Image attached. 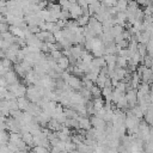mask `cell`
I'll use <instances>...</instances> for the list:
<instances>
[{"label":"cell","mask_w":153,"mask_h":153,"mask_svg":"<svg viewBox=\"0 0 153 153\" xmlns=\"http://www.w3.org/2000/svg\"><path fill=\"white\" fill-rule=\"evenodd\" d=\"M71 4H72V6H71V8H69L71 18L78 20L81 16H84V11H82V8L78 5V1H76V2H75V1H71Z\"/></svg>","instance_id":"1"},{"label":"cell","mask_w":153,"mask_h":153,"mask_svg":"<svg viewBox=\"0 0 153 153\" xmlns=\"http://www.w3.org/2000/svg\"><path fill=\"white\" fill-rule=\"evenodd\" d=\"M67 84L69 85V87H71L72 90H74V91H76V92H79V91L82 88V81H81V79H79L78 76H75V75H73V74H72L71 79L68 80Z\"/></svg>","instance_id":"2"},{"label":"cell","mask_w":153,"mask_h":153,"mask_svg":"<svg viewBox=\"0 0 153 153\" xmlns=\"http://www.w3.org/2000/svg\"><path fill=\"white\" fill-rule=\"evenodd\" d=\"M90 120H91V124L93 128H96V129H105L106 128V122L104 120L98 118L96 116H91Z\"/></svg>","instance_id":"3"},{"label":"cell","mask_w":153,"mask_h":153,"mask_svg":"<svg viewBox=\"0 0 153 153\" xmlns=\"http://www.w3.org/2000/svg\"><path fill=\"white\" fill-rule=\"evenodd\" d=\"M78 121H79V127H80V129L87 131V130H90V129L92 128L91 120H90L88 117H82V116H80Z\"/></svg>","instance_id":"4"},{"label":"cell","mask_w":153,"mask_h":153,"mask_svg":"<svg viewBox=\"0 0 153 153\" xmlns=\"http://www.w3.org/2000/svg\"><path fill=\"white\" fill-rule=\"evenodd\" d=\"M17 75H18V74L14 72V69H12V71H8V72L4 75V78L6 79V81H7V84H8V85H12V84H14V82L19 81Z\"/></svg>","instance_id":"5"},{"label":"cell","mask_w":153,"mask_h":153,"mask_svg":"<svg viewBox=\"0 0 153 153\" xmlns=\"http://www.w3.org/2000/svg\"><path fill=\"white\" fill-rule=\"evenodd\" d=\"M18 100V105H19V110H22V111H27L29 109H30V106H31V102L26 98V97H23V98H18L17 99Z\"/></svg>","instance_id":"6"},{"label":"cell","mask_w":153,"mask_h":153,"mask_svg":"<svg viewBox=\"0 0 153 153\" xmlns=\"http://www.w3.org/2000/svg\"><path fill=\"white\" fill-rule=\"evenodd\" d=\"M63 111H65V116H66L67 118L79 120V117H80V115H79L74 109H72V108H65Z\"/></svg>","instance_id":"7"},{"label":"cell","mask_w":153,"mask_h":153,"mask_svg":"<svg viewBox=\"0 0 153 153\" xmlns=\"http://www.w3.org/2000/svg\"><path fill=\"white\" fill-rule=\"evenodd\" d=\"M57 65H59V67H60L62 71H67L68 67L71 66V63H69V59H68L67 56H62V57L57 61Z\"/></svg>","instance_id":"8"},{"label":"cell","mask_w":153,"mask_h":153,"mask_svg":"<svg viewBox=\"0 0 153 153\" xmlns=\"http://www.w3.org/2000/svg\"><path fill=\"white\" fill-rule=\"evenodd\" d=\"M67 128H69V129H80V127H79V121L78 120H72V118H67L66 120V122L63 123Z\"/></svg>","instance_id":"9"},{"label":"cell","mask_w":153,"mask_h":153,"mask_svg":"<svg viewBox=\"0 0 153 153\" xmlns=\"http://www.w3.org/2000/svg\"><path fill=\"white\" fill-rule=\"evenodd\" d=\"M108 67H116V62H117V55H105L104 56Z\"/></svg>","instance_id":"10"},{"label":"cell","mask_w":153,"mask_h":153,"mask_svg":"<svg viewBox=\"0 0 153 153\" xmlns=\"http://www.w3.org/2000/svg\"><path fill=\"white\" fill-rule=\"evenodd\" d=\"M13 93L16 94L17 99H18V98H23V97H25L26 93H27V87H25V85H20V86L17 88V91H14Z\"/></svg>","instance_id":"11"},{"label":"cell","mask_w":153,"mask_h":153,"mask_svg":"<svg viewBox=\"0 0 153 153\" xmlns=\"http://www.w3.org/2000/svg\"><path fill=\"white\" fill-rule=\"evenodd\" d=\"M137 91L139 92H141L142 94H149V92H151V86H149V84H147V82H141L140 84V86L137 87Z\"/></svg>","instance_id":"12"},{"label":"cell","mask_w":153,"mask_h":153,"mask_svg":"<svg viewBox=\"0 0 153 153\" xmlns=\"http://www.w3.org/2000/svg\"><path fill=\"white\" fill-rule=\"evenodd\" d=\"M79 92H80V94L82 96V98H84L86 102L92 100V93H91V90H88V88H86V87H82Z\"/></svg>","instance_id":"13"},{"label":"cell","mask_w":153,"mask_h":153,"mask_svg":"<svg viewBox=\"0 0 153 153\" xmlns=\"http://www.w3.org/2000/svg\"><path fill=\"white\" fill-rule=\"evenodd\" d=\"M123 26H121V25H118V24H116V25H114L112 26V29H111V35L114 36V37H117V36H120V35H122L123 33Z\"/></svg>","instance_id":"14"},{"label":"cell","mask_w":153,"mask_h":153,"mask_svg":"<svg viewBox=\"0 0 153 153\" xmlns=\"http://www.w3.org/2000/svg\"><path fill=\"white\" fill-rule=\"evenodd\" d=\"M91 93H92V97H93L94 99L102 98V96H103V90H102L100 87H98L97 85H94V86L92 87V90H91Z\"/></svg>","instance_id":"15"},{"label":"cell","mask_w":153,"mask_h":153,"mask_svg":"<svg viewBox=\"0 0 153 153\" xmlns=\"http://www.w3.org/2000/svg\"><path fill=\"white\" fill-rule=\"evenodd\" d=\"M124 94H126V93H123V92H121L120 90L115 88V90H114V92H112V100H111V102H112V103H115V104H117V102H118V100H120Z\"/></svg>","instance_id":"16"},{"label":"cell","mask_w":153,"mask_h":153,"mask_svg":"<svg viewBox=\"0 0 153 153\" xmlns=\"http://www.w3.org/2000/svg\"><path fill=\"white\" fill-rule=\"evenodd\" d=\"M92 62H93L97 67H99V68H104V67L108 66V65H106V61H105V59H104V56H103V57H94Z\"/></svg>","instance_id":"17"},{"label":"cell","mask_w":153,"mask_h":153,"mask_svg":"<svg viewBox=\"0 0 153 153\" xmlns=\"http://www.w3.org/2000/svg\"><path fill=\"white\" fill-rule=\"evenodd\" d=\"M129 110H130V112H131L134 116H136V117H137V118H140V120H141L142 117H145V114L142 112V110L140 109V106H139V105H136L135 108L129 109Z\"/></svg>","instance_id":"18"},{"label":"cell","mask_w":153,"mask_h":153,"mask_svg":"<svg viewBox=\"0 0 153 153\" xmlns=\"http://www.w3.org/2000/svg\"><path fill=\"white\" fill-rule=\"evenodd\" d=\"M93 104H94V110L98 111V110L104 108L105 102L103 100V98H97V99H93Z\"/></svg>","instance_id":"19"},{"label":"cell","mask_w":153,"mask_h":153,"mask_svg":"<svg viewBox=\"0 0 153 153\" xmlns=\"http://www.w3.org/2000/svg\"><path fill=\"white\" fill-rule=\"evenodd\" d=\"M116 6L118 7V11H120V12H127V10H128V2L124 1V0L117 1V5H116Z\"/></svg>","instance_id":"20"},{"label":"cell","mask_w":153,"mask_h":153,"mask_svg":"<svg viewBox=\"0 0 153 153\" xmlns=\"http://www.w3.org/2000/svg\"><path fill=\"white\" fill-rule=\"evenodd\" d=\"M14 72H16L18 75H20V76L26 75V72L24 71V68H23V66H22L20 63H16V65H14Z\"/></svg>","instance_id":"21"},{"label":"cell","mask_w":153,"mask_h":153,"mask_svg":"<svg viewBox=\"0 0 153 153\" xmlns=\"http://www.w3.org/2000/svg\"><path fill=\"white\" fill-rule=\"evenodd\" d=\"M50 55H51V57L57 62V61L63 56V53H62L61 50H54V51H50Z\"/></svg>","instance_id":"22"},{"label":"cell","mask_w":153,"mask_h":153,"mask_svg":"<svg viewBox=\"0 0 153 153\" xmlns=\"http://www.w3.org/2000/svg\"><path fill=\"white\" fill-rule=\"evenodd\" d=\"M32 151H33V153H50V149L42 147V146H36V147H33Z\"/></svg>","instance_id":"23"},{"label":"cell","mask_w":153,"mask_h":153,"mask_svg":"<svg viewBox=\"0 0 153 153\" xmlns=\"http://www.w3.org/2000/svg\"><path fill=\"white\" fill-rule=\"evenodd\" d=\"M146 47H147V53H148V55L153 57V41L151 39V41L147 43Z\"/></svg>","instance_id":"24"}]
</instances>
